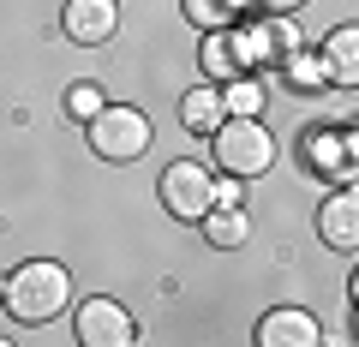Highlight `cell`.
Returning a JSON list of instances; mask_svg holds the SVG:
<instances>
[{
  "label": "cell",
  "instance_id": "cell-1",
  "mask_svg": "<svg viewBox=\"0 0 359 347\" xmlns=\"http://www.w3.org/2000/svg\"><path fill=\"white\" fill-rule=\"evenodd\" d=\"M66 306H72V270H66L60 257H25V264L0 282V318H13V323L42 329V323H54Z\"/></svg>",
  "mask_w": 359,
  "mask_h": 347
},
{
  "label": "cell",
  "instance_id": "cell-2",
  "mask_svg": "<svg viewBox=\"0 0 359 347\" xmlns=\"http://www.w3.org/2000/svg\"><path fill=\"white\" fill-rule=\"evenodd\" d=\"M210 156H216V174L252 186L257 174L276 168V132H269L264 120H222V126L210 132Z\"/></svg>",
  "mask_w": 359,
  "mask_h": 347
},
{
  "label": "cell",
  "instance_id": "cell-3",
  "mask_svg": "<svg viewBox=\"0 0 359 347\" xmlns=\"http://www.w3.org/2000/svg\"><path fill=\"white\" fill-rule=\"evenodd\" d=\"M84 138H90V150L102 156V162H138L144 150H150V114L144 108H132V102H102V114L84 126Z\"/></svg>",
  "mask_w": 359,
  "mask_h": 347
},
{
  "label": "cell",
  "instance_id": "cell-4",
  "mask_svg": "<svg viewBox=\"0 0 359 347\" xmlns=\"http://www.w3.org/2000/svg\"><path fill=\"white\" fill-rule=\"evenodd\" d=\"M210 192H216V174H210L204 162H192V156H186V162H168V168H162V180H156L162 210H168L174 222H192V228L210 216V204H216Z\"/></svg>",
  "mask_w": 359,
  "mask_h": 347
},
{
  "label": "cell",
  "instance_id": "cell-5",
  "mask_svg": "<svg viewBox=\"0 0 359 347\" xmlns=\"http://www.w3.org/2000/svg\"><path fill=\"white\" fill-rule=\"evenodd\" d=\"M306 168L318 174V180H330V186H347L359 174V132L335 126V120L311 126L306 132Z\"/></svg>",
  "mask_w": 359,
  "mask_h": 347
},
{
  "label": "cell",
  "instance_id": "cell-6",
  "mask_svg": "<svg viewBox=\"0 0 359 347\" xmlns=\"http://www.w3.org/2000/svg\"><path fill=\"white\" fill-rule=\"evenodd\" d=\"M72 335H78V347H138V318L120 299L96 294L72 311Z\"/></svg>",
  "mask_w": 359,
  "mask_h": 347
},
{
  "label": "cell",
  "instance_id": "cell-7",
  "mask_svg": "<svg viewBox=\"0 0 359 347\" xmlns=\"http://www.w3.org/2000/svg\"><path fill=\"white\" fill-rule=\"evenodd\" d=\"M198 72H204V84H228V78H257L252 48H245L240 25H233V30H210V36L198 42Z\"/></svg>",
  "mask_w": 359,
  "mask_h": 347
},
{
  "label": "cell",
  "instance_id": "cell-8",
  "mask_svg": "<svg viewBox=\"0 0 359 347\" xmlns=\"http://www.w3.org/2000/svg\"><path fill=\"white\" fill-rule=\"evenodd\" d=\"M60 30H66V42H78V48H102V42H114V30H120V0H66L60 6Z\"/></svg>",
  "mask_w": 359,
  "mask_h": 347
},
{
  "label": "cell",
  "instance_id": "cell-9",
  "mask_svg": "<svg viewBox=\"0 0 359 347\" xmlns=\"http://www.w3.org/2000/svg\"><path fill=\"white\" fill-rule=\"evenodd\" d=\"M318 341H323V323L306 306H269L252 329V347H318Z\"/></svg>",
  "mask_w": 359,
  "mask_h": 347
},
{
  "label": "cell",
  "instance_id": "cell-10",
  "mask_svg": "<svg viewBox=\"0 0 359 347\" xmlns=\"http://www.w3.org/2000/svg\"><path fill=\"white\" fill-rule=\"evenodd\" d=\"M318 240L330 245V252H341V257L359 252V186H353V180L335 186V192L323 198V210H318Z\"/></svg>",
  "mask_w": 359,
  "mask_h": 347
},
{
  "label": "cell",
  "instance_id": "cell-11",
  "mask_svg": "<svg viewBox=\"0 0 359 347\" xmlns=\"http://www.w3.org/2000/svg\"><path fill=\"white\" fill-rule=\"evenodd\" d=\"M318 60H323V78H330V84L359 90V25H335L330 36H323Z\"/></svg>",
  "mask_w": 359,
  "mask_h": 347
},
{
  "label": "cell",
  "instance_id": "cell-12",
  "mask_svg": "<svg viewBox=\"0 0 359 347\" xmlns=\"http://www.w3.org/2000/svg\"><path fill=\"white\" fill-rule=\"evenodd\" d=\"M222 120H228V108H222V90H216V84H198V90L180 96V126L192 132V138H210Z\"/></svg>",
  "mask_w": 359,
  "mask_h": 347
},
{
  "label": "cell",
  "instance_id": "cell-13",
  "mask_svg": "<svg viewBox=\"0 0 359 347\" xmlns=\"http://www.w3.org/2000/svg\"><path fill=\"white\" fill-rule=\"evenodd\" d=\"M276 72H282V84H287L294 96H318V90H330L318 48H294V54H282V60H276Z\"/></svg>",
  "mask_w": 359,
  "mask_h": 347
},
{
  "label": "cell",
  "instance_id": "cell-14",
  "mask_svg": "<svg viewBox=\"0 0 359 347\" xmlns=\"http://www.w3.org/2000/svg\"><path fill=\"white\" fill-rule=\"evenodd\" d=\"M198 228H204V245H216V252H240V245L252 240V216H245L240 204L233 210H210Z\"/></svg>",
  "mask_w": 359,
  "mask_h": 347
},
{
  "label": "cell",
  "instance_id": "cell-15",
  "mask_svg": "<svg viewBox=\"0 0 359 347\" xmlns=\"http://www.w3.org/2000/svg\"><path fill=\"white\" fill-rule=\"evenodd\" d=\"M180 13L210 36V30H233L245 13H252V0H180Z\"/></svg>",
  "mask_w": 359,
  "mask_h": 347
},
{
  "label": "cell",
  "instance_id": "cell-16",
  "mask_svg": "<svg viewBox=\"0 0 359 347\" xmlns=\"http://www.w3.org/2000/svg\"><path fill=\"white\" fill-rule=\"evenodd\" d=\"M222 90V108H228V120H264V78H228V84H216Z\"/></svg>",
  "mask_w": 359,
  "mask_h": 347
},
{
  "label": "cell",
  "instance_id": "cell-17",
  "mask_svg": "<svg viewBox=\"0 0 359 347\" xmlns=\"http://www.w3.org/2000/svg\"><path fill=\"white\" fill-rule=\"evenodd\" d=\"M257 36H264V54H269V66L282 60V54L306 48V42H299V25H294V18H282V13H269V18H257Z\"/></svg>",
  "mask_w": 359,
  "mask_h": 347
},
{
  "label": "cell",
  "instance_id": "cell-18",
  "mask_svg": "<svg viewBox=\"0 0 359 347\" xmlns=\"http://www.w3.org/2000/svg\"><path fill=\"white\" fill-rule=\"evenodd\" d=\"M102 102H108V96L96 90V84H72V90H66V114H72L78 126H90V120L102 114Z\"/></svg>",
  "mask_w": 359,
  "mask_h": 347
},
{
  "label": "cell",
  "instance_id": "cell-19",
  "mask_svg": "<svg viewBox=\"0 0 359 347\" xmlns=\"http://www.w3.org/2000/svg\"><path fill=\"white\" fill-rule=\"evenodd\" d=\"M252 6H264V13H282V18H294L306 0H252Z\"/></svg>",
  "mask_w": 359,
  "mask_h": 347
},
{
  "label": "cell",
  "instance_id": "cell-20",
  "mask_svg": "<svg viewBox=\"0 0 359 347\" xmlns=\"http://www.w3.org/2000/svg\"><path fill=\"white\" fill-rule=\"evenodd\" d=\"M0 347H18V341H6V335H0Z\"/></svg>",
  "mask_w": 359,
  "mask_h": 347
}]
</instances>
